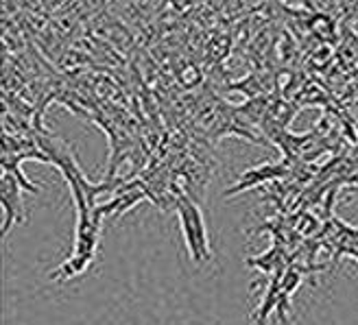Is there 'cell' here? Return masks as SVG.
<instances>
[{
  "instance_id": "obj_3",
  "label": "cell",
  "mask_w": 358,
  "mask_h": 325,
  "mask_svg": "<svg viewBox=\"0 0 358 325\" xmlns=\"http://www.w3.org/2000/svg\"><path fill=\"white\" fill-rule=\"evenodd\" d=\"M175 210L179 214V221H182V231L186 236V247L190 251V256L194 262H201L203 256H201V249H199V243H196V233H194V227H192V219H190V212L186 208V203L182 201V196H175Z\"/></svg>"
},
{
  "instance_id": "obj_1",
  "label": "cell",
  "mask_w": 358,
  "mask_h": 325,
  "mask_svg": "<svg viewBox=\"0 0 358 325\" xmlns=\"http://www.w3.org/2000/svg\"><path fill=\"white\" fill-rule=\"evenodd\" d=\"M20 184L17 179L9 173H3V186H0V201H3L5 208V225H3V236H7L9 227L13 225V221H24V210H22V201H20Z\"/></svg>"
},
{
  "instance_id": "obj_5",
  "label": "cell",
  "mask_w": 358,
  "mask_h": 325,
  "mask_svg": "<svg viewBox=\"0 0 358 325\" xmlns=\"http://www.w3.org/2000/svg\"><path fill=\"white\" fill-rule=\"evenodd\" d=\"M301 284V275L297 268H289L286 273H282V280H280V291L284 295H291L295 293V288Z\"/></svg>"
},
{
  "instance_id": "obj_4",
  "label": "cell",
  "mask_w": 358,
  "mask_h": 325,
  "mask_svg": "<svg viewBox=\"0 0 358 325\" xmlns=\"http://www.w3.org/2000/svg\"><path fill=\"white\" fill-rule=\"evenodd\" d=\"M94 260V254H87V256H73L68 262H64L59 268H55L50 273V280H59V282H64V280H70V277H75V275H79V273H83V270L90 266V262Z\"/></svg>"
},
{
  "instance_id": "obj_2",
  "label": "cell",
  "mask_w": 358,
  "mask_h": 325,
  "mask_svg": "<svg viewBox=\"0 0 358 325\" xmlns=\"http://www.w3.org/2000/svg\"><path fill=\"white\" fill-rule=\"evenodd\" d=\"M289 173H291V159H284L282 164H275V166H260V168H254V171H247V173L241 177V184H236L234 188H229L225 194H236V192H243V190L252 188V186H256V184L271 182V179L286 177Z\"/></svg>"
}]
</instances>
